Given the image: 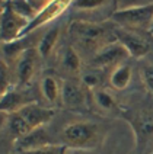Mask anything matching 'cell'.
Here are the masks:
<instances>
[{
	"label": "cell",
	"instance_id": "obj_1",
	"mask_svg": "<svg viewBox=\"0 0 153 154\" xmlns=\"http://www.w3.org/2000/svg\"><path fill=\"white\" fill-rule=\"evenodd\" d=\"M115 26H107L89 20H73L69 26V36L79 48L91 51L92 55L107 44L117 41Z\"/></svg>",
	"mask_w": 153,
	"mask_h": 154
},
{
	"label": "cell",
	"instance_id": "obj_2",
	"mask_svg": "<svg viewBox=\"0 0 153 154\" xmlns=\"http://www.w3.org/2000/svg\"><path fill=\"white\" fill-rule=\"evenodd\" d=\"M104 137L105 134L102 127L92 121H76L67 124L60 134L61 144L79 150L96 148L104 141Z\"/></svg>",
	"mask_w": 153,
	"mask_h": 154
},
{
	"label": "cell",
	"instance_id": "obj_3",
	"mask_svg": "<svg viewBox=\"0 0 153 154\" xmlns=\"http://www.w3.org/2000/svg\"><path fill=\"white\" fill-rule=\"evenodd\" d=\"M112 23L124 28L127 31H150L153 23V3L142 6H130L126 9H118L111 15Z\"/></svg>",
	"mask_w": 153,
	"mask_h": 154
},
{
	"label": "cell",
	"instance_id": "obj_4",
	"mask_svg": "<svg viewBox=\"0 0 153 154\" xmlns=\"http://www.w3.org/2000/svg\"><path fill=\"white\" fill-rule=\"evenodd\" d=\"M29 19L21 16L9 6L8 2H2V17H0V38L2 42H12L19 39L26 26L29 25Z\"/></svg>",
	"mask_w": 153,
	"mask_h": 154
},
{
	"label": "cell",
	"instance_id": "obj_5",
	"mask_svg": "<svg viewBox=\"0 0 153 154\" xmlns=\"http://www.w3.org/2000/svg\"><path fill=\"white\" fill-rule=\"evenodd\" d=\"M128 57L130 54L126 50V47L118 41H114L107 44L96 54H94L89 60V64L94 69H115L117 66L123 64Z\"/></svg>",
	"mask_w": 153,
	"mask_h": 154
},
{
	"label": "cell",
	"instance_id": "obj_6",
	"mask_svg": "<svg viewBox=\"0 0 153 154\" xmlns=\"http://www.w3.org/2000/svg\"><path fill=\"white\" fill-rule=\"evenodd\" d=\"M40 52L37 50V47L28 48L22 52L18 60L15 61V79H16V85L19 87H26L31 83V80L37 74V70L40 66Z\"/></svg>",
	"mask_w": 153,
	"mask_h": 154
},
{
	"label": "cell",
	"instance_id": "obj_7",
	"mask_svg": "<svg viewBox=\"0 0 153 154\" xmlns=\"http://www.w3.org/2000/svg\"><path fill=\"white\" fill-rule=\"evenodd\" d=\"M88 90L80 80L67 79L61 85V105L70 111H82L88 105Z\"/></svg>",
	"mask_w": 153,
	"mask_h": 154
},
{
	"label": "cell",
	"instance_id": "obj_8",
	"mask_svg": "<svg viewBox=\"0 0 153 154\" xmlns=\"http://www.w3.org/2000/svg\"><path fill=\"white\" fill-rule=\"evenodd\" d=\"M72 3H73V0H53V2H50L29 22V25L26 26V29L24 31V34H22L21 38L28 36L29 34H32L35 29L47 25V23H50L51 20H54V19H57L59 16H61L69 8H72Z\"/></svg>",
	"mask_w": 153,
	"mask_h": 154
},
{
	"label": "cell",
	"instance_id": "obj_9",
	"mask_svg": "<svg viewBox=\"0 0 153 154\" xmlns=\"http://www.w3.org/2000/svg\"><path fill=\"white\" fill-rule=\"evenodd\" d=\"M114 32H115L117 41L126 47L130 57L143 58L145 55H147L150 52V44L147 42L140 34L133 32V31H127V29L120 28V26H117L114 29Z\"/></svg>",
	"mask_w": 153,
	"mask_h": 154
},
{
	"label": "cell",
	"instance_id": "obj_10",
	"mask_svg": "<svg viewBox=\"0 0 153 154\" xmlns=\"http://www.w3.org/2000/svg\"><path fill=\"white\" fill-rule=\"evenodd\" d=\"M34 102H37V99L28 90H25V87H21V89L12 87L9 92L2 94L0 109L3 115H10V113H16L22 108H25L26 105Z\"/></svg>",
	"mask_w": 153,
	"mask_h": 154
},
{
	"label": "cell",
	"instance_id": "obj_11",
	"mask_svg": "<svg viewBox=\"0 0 153 154\" xmlns=\"http://www.w3.org/2000/svg\"><path fill=\"white\" fill-rule=\"evenodd\" d=\"M120 115H123L124 119L131 125V128L134 131L136 135V143L139 147H143L149 137L153 135V119L147 115L143 113H136V112H126L124 109L121 111Z\"/></svg>",
	"mask_w": 153,
	"mask_h": 154
},
{
	"label": "cell",
	"instance_id": "obj_12",
	"mask_svg": "<svg viewBox=\"0 0 153 154\" xmlns=\"http://www.w3.org/2000/svg\"><path fill=\"white\" fill-rule=\"evenodd\" d=\"M18 113L28 122V125L31 128L37 129L41 128V127H45L54 118L56 109L53 106H43L38 102H34L26 105L25 108H22Z\"/></svg>",
	"mask_w": 153,
	"mask_h": 154
},
{
	"label": "cell",
	"instance_id": "obj_13",
	"mask_svg": "<svg viewBox=\"0 0 153 154\" xmlns=\"http://www.w3.org/2000/svg\"><path fill=\"white\" fill-rule=\"evenodd\" d=\"M50 144H54L51 141L50 134H48V131H47L45 127H41V128L32 129L29 134H26L25 137L16 140L12 144V154L25 153V151L37 150V148L50 146Z\"/></svg>",
	"mask_w": 153,
	"mask_h": 154
},
{
	"label": "cell",
	"instance_id": "obj_14",
	"mask_svg": "<svg viewBox=\"0 0 153 154\" xmlns=\"http://www.w3.org/2000/svg\"><path fill=\"white\" fill-rule=\"evenodd\" d=\"M61 85L63 83H60L59 79L51 73L44 74L43 79H41V83H40L41 94L45 99V102L51 106L61 102Z\"/></svg>",
	"mask_w": 153,
	"mask_h": 154
},
{
	"label": "cell",
	"instance_id": "obj_15",
	"mask_svg": "<svg viewBox=\"0 0 153 154\" xmlns=\"http://www.w3.org/2000/svg\"><path fill=\"white\" fill-rule=\"evenodd\" d=\"M3 128L5 131L8 132L9 138L12 140V144L19 140V138L25 137L26 134H29L32 128L28 125V122H26L19 113H10V115H6V121H5V124H3Z\"/></svg>",
	"mask_w": 153,
	"mask_h": 154
},
{
	"label": "cell",
	"instance_id": "obj_16",
	"mask_svg": "<svg viewBox=\"0 0 153 154\" xmlns=\"http://www.w3.org/2000/svg\"><path fill=\"white\" fill-rule=\"evenodd\" d=\"M60 66L66 73L72 76L82 74V60L73 45H67L60 55Z\"/></svg>",
	"mask_w": 153,
	"mask_h": 154
},
{
	"label": "cell",
	"instance_id": "obj_17",
	"mask_svg": "<svg viewBox=\"0 0 153 154\" xmlns=\"http://www.w3.org/2000/svg\"><path fill=\"white\" fill-rule=\"evenodd\" d=\"M131 77H133V70L131 67L123 63L117 66L115 69L111 70L110 74V85L114 90H124L126 87H128L130 82H131Z\"/></svg>",
	"mask_w": 153,
	"mask_h": 154
},
{
	"label": "cell",
	"instance_id": "obj_18",
	"mask_svg": "<svg viewBox=\"0 0 153 154\" xmlns=\"http://www.w3.org/2000/svg\"><path fill=\"white\" fill-rule=\"evenodd\" d=\"M92 100H94L95 106L102 112H115V113H121V108L115 100V97L105 89H96L92 92Z\"/></svg>",
	"mask_w": 153,
	"mask_h": 154
},
{
	"label": "cell",
	"instance_id": "obj_19",
	"mask_svg": "<svg viewBox=\"0 0 153 154\" xmlns=\"http://www.w3.org/2000/svg\"><path fill=\"white\" fill-rule=\"evenodd\" d=\"M59 36H60V28H57V26L48 29L44 34V36L40 39V42L37 44V50L40 52L41 58H48L51 55L56 44L59 41Z\"/></svg>",
	"mask_w": 153,
	"mask_h": 154
},
{
	"label": "cell",
	"instance_id": "obj_20",
	"mask_svg": "<svg viewBox=\"0 0 153 154\" xmlns=\"http://www.w3.org/2000/svg\"><path fill=\"white\" fill-rule=\"evenodd\" d=\"M8 2L9 6L13 9L16 13H19L21 16L26 17L29 20H32L35 16H37V10L34 9V6L29 3V0H5Z\"/></svg>",
	"mask_w": 153,
	"mask_h": 154
},
{
	"label": "cell",
	"instance_id": "obj_21",
	"mask_svg": "<svg viewBox=\"0 0 153 154\" xmlns=\"http://www.w3.org/2000/svg\"><path fill=\"white\" fill-rule=\"evenodd\" d=\"M80 83L85 86L86 90H89L91 93L96 90V89H101V83H102V77L98 71L95 70H89V71H83L80 74Z\"/></svg>",
	"mask_w": 153,
	"mask_h": 154
},
{
	"label": "cell",
	"instance_id": "obj_22",
	"mask_svg": "<svg viewBox=\"0 0 153 154\" xmlns=\"http://www.w3.org/2000/svg\"><path fill=\"white\" fill-rule=\"evenodd\" d=\"M108 0H73L72 8L80 12H92L107 5Z\"/></svg>",
	"mask_w": 153,
	"mask_h": 154
},
{
	"label": "cell",
	"instance_id": "obj_23",
	"mask_svg": "<svg viewBox=\"0 0 153 154\" xmlns=\"http://www.w3.org/2000/svg\"><path fill=\"white\" fill-rule=\"evenodd\" d=\"M12 89V74H10V69L9 64L5 60H2L0 64V93L5 94Z\"/></svg>",
	"mask_w": 153,
	"mask_h": 154
},
{
	"label": "cell",
	"instance_id": "obj_24",
	"mask_svg": "<svg viewBox=\"0 0 153 154\" xmlns=\"http://www.w3.org/2000/svg\"><path fill=\"white\" fill-rule=\"evenodd\" d=\"M70 150L69 147L64 144H50V146L41 147L37 150H31V151H25V153H18V154H67Z\"/></svg>",
	"mask_w": 153,
	"mask_h": 154
},
{
	"label": "cell",
	"instance_id": "obj_25",
	"mask_svg": "<svg viewBox=\"0 0 153 154\" xmlns=\"http://www.w3.org/2000/svg\"><path fill=\"white\" fill-rule=\"evenodd\" d=\"M140 76L145 87L153 94V66H145L140 71Z\"/></svg>",
	"mask_w": 153,
	"mask_h": 154
},
{
	"label": "cell",
	"instance_id": "obj_26",
	"mask_svg": "<svg viewBox=\"0 0 153 154\" xmlns=\"http://www.w3.org/2000/svg\"><path fill=\"white\" fill-rule=\"evenodd\" d=\"M50 2H53V0H29V3L34 6V9L37 12H40L43 8H45Z\"/></svg>",
	"mask_w": 153,
	"mask_h": 154
},
{
	"label": "cell",
	"instance_id": "obj_27",
	"mask_svg": "<svg viewBox=\"0 0 153 154\" xmlns=\"http://www.w3.org/2000/svg\"><path fill=\"white\" fill-rule=\"evenodd\" d=\"M149 34L153 35V23H152V26H150V31H149Z\"/></svg>",
	"mask_w": 153,
	"mask_h": 154
},
{
	"label": "cell",
	"instance_id": "obj_28",
	"mask_svg": "<svg viewBox=\"0 0 153 154\" xmlns=\"http://www.w3.org/2000/svg\"><path fill=\"white\" fill-rule=\"evenodd\" d=\"M150 154H153V151H152V153H150Z\"/></svg>",
	"mask_w": 153,
	"mask_h": 154
},
{
	"label": "cell",
	"instance_id": "obj_29",
	"mask_svg": "<svg viewBox=\"0 0 153 154\" xmlns=\"http://www.w3.org/2000/svg\"><path fill=\"white\" fill-rule=\"evenodd\" d=\"M2 2H5V0H2Z\"/></svg>",
	"mask_w": 153,
	"mask_h": 154
}]
</instances>
